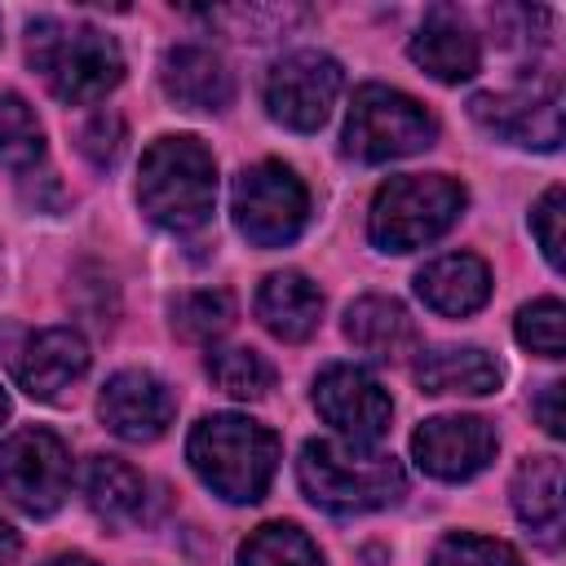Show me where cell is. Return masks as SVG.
Masks as SVG:
<instances>
[{"instance_id":"6da1fadb","label":"cell","mask_w":566,"mask_h":566,"mask_svg":"<svg viewBox=\"0 0 566 566\" xmlns=\"http://www.w3.org/2000/svg\"><path fill=\"white\" fill-rule=\"evenodd\" d=\"M186 460L199 482L226 504H256L279 469V438L234 411L203 416L186 438Z\"/></svg>"},{"instance_id":"7a4b0ae2","label":"cell","mask_w":566,"mask_h":566,"mask_svg":"<svg viewBox=\"0 0 566 566\" xmlns=\"http://www.w3.org/2000/svg\"><path fill=\"white\" fill-rule=\"evenodd\" d=\"M296 478H301V491L310 495V504H318L336 517L389 509L407 491V473L394 455L354 447V442H336V438H310L301 447Z\"/></svg>"},{"instance_id":"3957f363","label":"cell","mask_w":566,"mask_h":566,"mask_svg":"<svg viewBox=\"0 0 566 566\" xmlns=\"http://www.w3.org/2000/svg\"><path fill=\"white\" fill-rule=\"evenodd\" d=\"M142 212L172 234H195L208 226L217 203V159L199 137L172 133L150 142L137 177Z\"/></svg>"},{"instance_id":"277c9868","label":"cell","mask_w":566,"mask_h":566,"mask_svg":"<svg viewBox=\"0 0 566 566\" xmlns=\"http://www.w3.org/2000/svg\"><path fill=\"white\" fill-rule=\"evenodd\" d=\"M27 57L44 75L49 93L66 106L102 102L124 80L119 44L88 22L40 18L27 27Z\"/></svg>"},{"instance_id":"5b68a950","label":"cell","mask_w":566,"mask_h":566,"mask_svg":"<svg viewBox=\"0 0 566 566\" xmlns=\"http://www.w3.org/2000/svg\"><path fill=\"white\" fill-rule=\"evenodd\" d=\"M464 203H469L464 186L447 172L389 177L371 199L367 234L380 252H416V248L442 239L460 221Z\"/></svg>"},{"instance_id":"8992f818","label":"cell","mask_w":566,"mask_h":566,"mask_svg":"<svg viewBox=\"0 0 566 566\" xmlns=\"http://www.w3.org/2000/svg\"><path fill=\"white\" fill-rule=\"evenodd\" d=\"M340 142H345V155H354L358 164H389V159L429 150L438 142V119L402 88L363 84L349 102Z\"/></svg>"},{"instance_id":"52a82bcc","label":"cell","mask_w":566,"mask_h":566,"mask_svg":"<svg viewBox=\"0 0 566 566\" xmlns=\"http://www.w3.org/2000/svg\"><path fill=\"white\" fill-rule=\"evenodd\" d=\"M230 212H234V226H239V234L248 243L283 248L310 221V190L287 164L261 159V164H252V168H243L234 177Z\"/></svg>"},{"instance_id":"ba28073f","label":"cell","mask_w":566,"mask_h":566,"mask_svg":"<svg viewBox=\"0 0 566 566\" xmlns=\"http://www.w3.org/2000/svg\"><path fill=\"white\" fill-rule=\"evenodd\" d=\"M71 491V451L49 429H18L0 442V495L31 517L62 509Z\"/></svg>"},{"instance_id":"9c48e42d","label":"cell","mask_w":566,"mask_h":566,"mask_svg":"<svg viewBox=\"0 0 566 566\" xmlns=\"http://www.w3.org/2000/svg\"><path fill=\"white\" fill-rule=\"evenodd\" d=\"M340 62L318 53V49H296L287 57H279L265 75V111L270 119H279L283 128L296 133H314L323 128V119L332 115L336 97H340Z\"/></svg>"},{"instance_id":"30bf717a","label":"cell","mask_w":566,"mask_h":566,"mask_svg":"<svg viewBox=\"0 0 566 566\" xmlns=\"http://www.w3.org/2000/svg\"><path fill=\"white\" fill-rule=\"evenodd\" d=\"M314 407L340 433V442L354 447H376L394 420V402L380 380L354 363H332L314 376Z\"/></svg>"},{"instance_id":"8fae6325","label":"cell","mask_w":566,"mask_h":566,"mask_svg":"<svg viewBox=\"0 0 566 566\" xmlns=\"http://www.w3.org/2000/svg\"><path fill=\"white\" fill-rule=\"evenodd\" d=\"M469 115L478 128L509 146H535L557 150L562 142V97L557 84H531V88H504V93H478L469 102Z\"/></svg>"},{"instance_id":"7c38bea8","label":"cell","mask_w":566,"mask_h":566,"mask_svg":"<svg viewBox=\"0 0 566 566\" xmlns=\"http://www.w3.org/2000/svg\"><path fill=\"white\" fill-rule=\"evenodd\" d=\"M495 429L482 416H433L411 433V455L429 478L464 482L495 460Z\"/></svg>"},{"instance_id":"4fadbf2b","label":"cell","mask_w":566,"mask_h":566,"mask_svg":"<svg viewBox=\"0 0 566 566\" xmlns=\"http://www.w3.org/2000/svg\"><path fill=\"white\" fill-rule=\"evenodd\" d=\"M97 416H102V424H106L115 438H124V442H155V438L172 424L177 398H172V389H168L155 371L128 367V371H115V376L102 385Z\"/></svg>"},{"instance_id":"5bb4252c","label":"cell","mask_w":566,"mask_h":566,"mask_svg":"<svg viewBox=\"0 0 566 566\" xmlns=\"http://www.w3.org/2000/svg\"><path fill=\"white\" fill-rule=\"evenodd\" d=\"M84 371H88V345L71 327H44L27 336V345L13 354V380L40 402H57Z\"/></svg>"},{"instance_id":"9a60e30c","label":"cell","mask_w":566,"mask_h":566,"mask_svg":"<svg viewBox=\"0 0 566 566\" xmlns=\"http://www.w3.org/2000/svg\"><path fill=\"white\" fill-rule=\"evenodd\" d=\"M411 62L442 80V84H460V80H473L478 66H482V44L473 35V27L455 13V9H429L424 22L416 27L411 44H407Z\"/></svg>"},{"instance_id":"2e32d148","label":"cell","mask_w":566,"mask_h":566,"mask_svg":"<svg viewBox=\"0 0 566 566\" xmlns=\"http://www.w3.org/2000/svg\"><path fill=\"white\" fill-rule=\"evenodd\" d=\"M159 84L181 111H226L234 102V80L226 62L203 44H177L159 62Z\"/></svg>"},{"instance_id":"e0dca14e","label":"cell","mask_w":566,"mask_h":566,"mask_svg":"<svg viewBox=\"0 0 566 566\" xmlns=\"http://www.w3.org/2000/svg\"><path fill=\"white\" fill-rule=\"evenodd\" d=\"M416 292H420V301L433 314L464 318V314H478L486 305V296H491V270L473 252H447V256H433L416 274Z\"/></svg>"},{"instance_id":"ac0fdd59","label":"cell","mask_w":566,"mask_h":566,"mask_svg":"<svg viewBox=\"0 0 566 566\" xmlns=\"http://www.w3.org/2000/svg\"><path fill=\"white\" fill-rule=\"evenodd\" d=\"M256 318L265 323L270 336L287 340V345L310 340L323 318V292L301 270H274V274H265L261 292H256Z\"/></svg>"},{"instance_id":"d6986e66","label":"cell","mask_w":566,"mask_h":566,"mask_svg":"<svg viewBox=\"0 0 566 566\" xmlns=\"http://www.w3.org/2000/svg\"><path fill=\"white\" fill-rule=\"evenodd\" d=\"M500 380H504V367L482 345H433L416 358V385L424 394L482 398V394H495Z\"/></svg>"},{"instance_id":"ffe728a7","label":"cell","mask_w":566,"mask_h":566,"mask_svg":"<svg viewBox=\"0 0 566 566\" xmlns=\"http://www.w3.org/2000/svg\"><path fill=\"white\" fill-rule=\"evenodd\" d=\"M517 522L544 544H562V460L557 455H531L517 464L513 486H509Z\"/></svg>"},{"instance_id":"44dd1931","label":"cell","mask_w":566,"mask_h":566,"mask_svg":"<svg viewBox=\"0 0 566 566\" xmlns=\"http://www.w3.org/2000/svg\"><path fill=\"white\" fill-rule=\"evenodd\" d=\"M345 336L376 363H402L416 349V323L394 296H358L345 310Z\"/></svg>"},{"instance_id":"7402d4cb","label":"cell","mask_w":566,"mask_h":566,"mask_svg":"<svg viewBox=\"0 0 566 566\" xmlns=\"http://www.w3.org/2000/svg\"><path fill=\"white\" fill-rule=\"evenodd\" d=\"M84 500L111 526H133L146 517V478L119 455H93L84 464Z\"/></svg>"},{"instance_id":"603a6c76","label":"cell","mask_w":566,"mask_h":566,"mask_svg":"<svg viewBox=\"0 0 566 566\" xmlns=\"http://www.w3.org/2000/svg\"><path fill=\"white\" fill-rule=\"evenodd\" d=\"M239 566H323V553L301 526L265 522L243 539Z\"/></svg>"},{"instance_id":"cb8c5ba5","label":"cell","mask_w":566,"mask_h":566,"mask_svg":"<svg viewBox=\"0 0 566 566\" xmlns=\"http://www.w3.org/2000/svg\"><path fill=\"white\" fill-rule=\"evenodd\" d=\"M208 376L221 394L230 398H243V402H256L270 394L274 385V367L265 363V354L248 349V345H226V349H212L208 354Z\"/></svg>"},{"instance_id":"d4e9b609","label":"cell","mask_w":566,"mask_h":566,"mask_svg":"<svg viewBox=\"0 0 566 566\" xmlns=\"http://www.w3.org/2000/svg\"><path fill=\"white\" fill-rule=\"evenodd\" d=\"M230 323H234V296L226 287H199L172 301V332L181 340L208 345L221 332H230Z\"/></svg>"},{"instance_id":"484cf974","label":"cell","mask_w":566,"mask_h":566,"mask_svg":"<svg viewBox=\"0 0 566 566\" xmlns=\"http://www.w3.org/2000/svg\"><path fill=\"white\" fill-rule=\"evenodd\" d=\"M44 155V128L18 93H0V168L22 172Z\"/></svg>"},{"instance_id":"4316f807","label":"cell","mask_w":566,"mask_h":566,"mask_svg":"<svg viewBox=\"0 0 566 566\" xmlns=\"http://www.w3.org/2000/svg\"><path fill=\"white\" fill-rule=\"evenodd\" d=\"M517 345L539 354V358H562L566 354V310L557 296H539L531 305L517 310Z\"/></svg>"},{"instance_id":"83f0119b","label":"cell","mask_w":566,"mask_h":566,"mask_svg":"<svg viewBox=\"0 0 566 566\" xmlns=\"http://www.w3.org/2000/svg\"><path fill=\"white\" fill-rule=\"evenodd\" d=\"M429 566H526V562H522V553H517L513 544H504V539H486V535L460 531V535L438 539Z\"/></svg>"},{"instance_id":"f1b7e54d","label":"cell","mask_w":566,"mask_h":566,"mask_svg":"<svg viewBox=\"0 0 566 566\" xmlns=\"http://www.w3.org/2000/svg\"><path fill=\"white\" fill-rule=\"evenodd\" d=\"M124 142H128V128L115 111H97L84 128H80V150L97 164V168H111L119 155H124Z\"/></svg>"},{"instance_id":"f546056e","label":"cell","mask_w":566,"mask_h":566,"mask_svg":"<svg viewBox=\"0 0 566 566\" xmlns=\"http://www.w3.org/2000/svg\"><path fill=\"white\" fill-rule=\"evenodd\" d=\"M562 203H566L562 186H548V190L539 195V203L531 208V230H535L539 252H544V261H548L553 270H562Z\"/></svg>"},{"instance_id":"4dcf8cb0","label":"cell","mask_w":566,"mask_h":566,"mask_svg":"<svg viewBox=\"0 0 566 566\" xmlns=\"http://www.w3.org/2000/svg\"><path fill=\"white\" fill-rule=\"evenodd\" d=\"M562 394H566V385L562 380H548L539 389V398H535V416H539V424H544L548 438H562V429H566V420H562Z\"/></svg>"},{"instance_id":"1f68e13d","label":"cell","mask_w":566,"mask_h":566,"mask_svg":"<svg viewBox=\"0 0 566 566\" xmlns=\"http://www.w3.org/2000/svg\"><path fill=\"white\" fill-rule=\"evenodd\" d=\"M18 553H22V544H18V531L0 517V566H18Z\"/></svg>"},{"instance_id":"d6a6232c","label":"cell","mask_w":566,"mask_h":566,"mask_svg":"<svg viewBox=\"0 0 566 566\" xmlns=\"http://www.w3.org/2000/svg\"><path fill=\"white\" fill-rule=\"evenodd\" d=\"M49 566H97L93 557H84V553H62V557H53Z\"/></svg>"},{"instance_id":"836d02e7","label":"cell","mask_w":566,"mask_h":566,"mask_svg":"<svg viewBox=\"0 0 566 566\" xmlns=\"http://www.w3.org/2000/svg\"><path fill=\"white\" fill-rule=\"evenodd\" d=\"M4 416H9V394L0 389V420H4Z\"/></svg>"}]
</instances>
